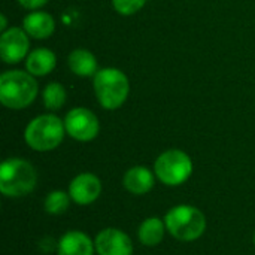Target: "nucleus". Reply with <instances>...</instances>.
I'll list each match as a JSON object with an SVG mask.
<instances>
[{
	"label": "nucleus",
	"mask_w": 255,
	"mask_h": 255,
	"mask_svg": "<svg viewBox=\"0 0 255 255\" xmlns=\"http://www.w3.org/2000/svg\"><path fill=\"white\" fill-rule=\"evenodd\" d=\"M37 96V82L31 73L9 70L0 76V102L9 109H24Z\"/></svg>",
	"instance_id": "1"
},
{
	"label": "nucleus",
	"mask_w": 255,
	"mask_h": 255,
	"mask_svg": "<svg viewBox=\"0 0 255 255\" xmlns=\"http://www.w3.org/2000/svg\"><path fill=\"white\" fill-rule=\"evenodd\" d=\"M164 223L167 232L181 242H193L202 238L206 230V217L191 205L173 206L166 214Z\"/></svg>",
	"instance_id": "2"
},
{
	"label": "nucleus",
	"mask_w": 255,
	"mask_h": 255,
	"mask_svg": "<svg viewBox=\"0 0 255 255\" xmlns=\"http://www.w3.org/2000/svg\"><path fill=\"white\" fill-rule=\"evenodd\" d=\"M36 170L22 158H7L0 166V191L6 197H22L36 187Z\"/></svg>",
	"instance_id": "3"
},
{
	"label": "nucleus",
	"mask_w": 255,
	"mask_h": 255,
	"mask_svg": "<svg viewBox=\"0 0 255 255\" xmlns=\"http://www.w3.org/2000/svg\"><path fill=\"white\" fill-rule=\"evenodd\" d=\"M64 133V123L58 117L46 114L30 121L25 128L24 139L31 149L45 152L55 149L63 142Z\"/></svg>",
	"instance_id": "4"
},
{
	"label": "nucleus",
	"mask_w": 255,
	"mask_h": 255,
	"mask_svg": "<svg viewBox=\"0 0 255 255\" xmlns=\"http://www.w3.org/2000/svg\"><path fill=\"white\" fill-rule=\"evenodd\" d=\"M94 91L99 103L105 109L115 111L126 102L130 91V84L121 70L108 67L94 75Z\"/></svg>",
	"instance_id": "5"
},
{
	"label": "nucleus",
	"mask_w": 255,
	"mask_h": 255,
	"mask_svg": "<svg viewBox=\"0 0 255 255\" xmlns=\"http://www.w3.org/2000/svg\"><path fill=\"white\" fill-rule=\"evenodd\" d=\"M155 176L169 187H176L188 181L193 173L191 158L179 149H169L158 155L154 164Z\"/></svg>",
	"instance_id": "6"
},
{
	"label": "nucleus",
	"mask_w": 255,
	"mask_h": 255,
	"mask_svg": "<svg viewBox=\"0 0 255 255\" xmlns=\"http://www.w3.org/2000/svg\"><path fill=\"white\" fill-rule=\"evenodd\" d=\"M64 127L66 133L79 142L93 140L100 128L97 117L85 108L72 109L64 118Z\"/></svg>",
	"instance_id": "7"
},
{
	"label": "nucleus",
	"mask_w": 255,
	"mask_h": 255,
	"mask_svg": "<svg viewBox=\"0 0 255 255\" xmlns=\"http://www.w3.org/2000/svg\"><path fill=\"white\" fill-rule=\"evenodd\" d=\"M28 51L27 31L19 27H12L4 30L0 37V57L4 63L21 61Z\"/></svg>",
	"instance_id": "8"
},
{
	"label": "nucleus",
	"mask_w": 255,
	"mask_h": 255,
	"mask_svg": "<svg viewBox=\"0 0 255 255\" xmlns=\"http://www.w3.org/2000/svg\"><path fill=\"white\" fill-rule=\"evenodd\" d=\"M96 251L99 255H131V239L118 229L102 230L94 241Z\"/></svg>",
	"instance_id": "9"
},
{
	"label": "nucleus",
	"mask_w": 255,
	"mask_h": 255,
	"mask_svg": "<svg viewBox=\"0 0 255 255\" xmlns=\"http://www.w3.org/2000/svg\"><path fill=\"white\" fill-rule=\"evenodd\" d=\"M100 193H102V182L93 173H79L72 179L69 185L70 199L81 206L91 205L93 202H96Z\"/></svg>",
	"instance_id": "10"
},
{
	"label": "nucleus",
	"mask_w": 255,
	"mask_h": 255,
	"mask_svg": "<svg viewBox=\"0 0 255 255\" xmlns=\"http://www.w3.org/2000/svg\"><path fill=\"white\" fill-rule=\"evenodd\" d=\"M94 242L84 232L78 230L64 233L57 244L58 255H94Z\"/></svg>",
	"instance_id": "11"
},
{
	"label": "nucleus",
	"mask_w": 255,
	"mask_h": 255,
	"mask_svg": "<svg viewBox=\"0 0 255 255\" xmlns=\"http://www.w3.org/2000/svg\"><path fill=\"white\" fill-rule=\"evenodd\" d=\"M124 187L128 193L134 196L146 194L154 187V173L143 166H134L128 169L124 175Z\"/></svg>",
	"instance_id": "12"
},
{
	"label": "nucleus",
	"mask_w": 255,
	"mask_h": 255,
	"mask_svg": "<svg viewBox=\"0 0 255 255\" xmlns=\"http://www.w3.org/2000/svg\"><path fill=\"white\" fill-rule=\"evenodd\" d=\"M24 30L34 39H46L54 33L55 24L46 12H31L24 18Z\"/></svg>",
	"instance_id": "13"
},
{
	"label": "nucleus",
	"mask_w": 255,
	"mask_h": 255,
	"mask_svg": "<svg viewBox=\"0 0 255 255\" xmlns=\"http://www.w3.org/2000/svg\"><path fill=\"white\" fill-rule=\"evenodd\" d=\"M166 223L157 217H151V218H146L140 227H139V232H137V236H139V241L140 244H143L145 247H157L163 242L164 239V233H166Z\"/></svg>",
	"instance_id": "14"
},
{
	"label": "nucleus",
	"mask_w": 255,
	"mask_h": 255,
	"mask_svg": "<svg viewBox=\"0 0 255 255\" xmlns=\"http://www.w3.org/2000/svg\"><path fill=\"white\" fill-rule=\"evenodd\" d=\"M69 67L70 70L78 75V76H93L96 75L97 70V60L96 57L87 51V49H75L70 52L69 58H67Z\"/></svg>",
	"instance_id": "15"
},
{
	"label": "nucleus",
	"mask_w": 255,
	"mask_h": 255,
	"mask_svg": "<svg viewBox=\"0 0 255 255\" xmlns=\"http://www.w3.org/2000/svg\"><path fill=\"white\" fill-rule=\"evenodd\" d=\"M55 67V55L46 48L34 49L27 58V70L34 76H45Z\"/></svg>",
	"instance_id": "16"
},
{
	"label": "nucleus",
	"mask_w": 255,
	"mask_h": 255,
	"mask_svg": "<svg viewBox=\"0 0 255 255\" xmlns=\"http://www.w3.org/2000/svg\"><path fill=\"white\" fill-rule=\"evenodd\" d=\"M43 105L49 111H58L66 102V90L58 82H51L43 90Z\"/></svg>",
	"instance_id": "17"
},
{
	"label": "nucleus",
	"mask_w": 255,
	"mask_h": 255,
	"mask_svg": "<svg viewBox=\"0 0 255 255\" xmlns=\"http://www.w3.org/2000/svg\"><path fill=\"white\" fill-rule=\"evenodd\" d=\"M70 194L64 191H52L46 196L43 202V208L51 215H60L64 214L70 205Z\"/></svg>",
	"instance_id": "18"
},
{
	"label": "nucleus",
	"mask_w": 255,
	"mask_h": 255,
	"mask_svg": "<svg viewBox=\"0 0 255 255\" xmlns=\"http://www.w3.org/2000/svg\"><path fill=\"white\" fill-rule=\"evenodd\" d=\"M114 7L121 15H133L143 7L146 0H112Z\"/></svg>",
	"instance_id": "19"
},
{
	"label": "nucleus",
	"mask_w": 255,
	"mask_h": 255,
	"mask_svg": "<svg viewBox=\"0 0 255 255\" xmlns=\"http://www.w3.org/2000/svg\"><path fill=\"white\" fill-rule=\"evenodd\" d=\"M21 6H24L25 9H36L43 6L48 0H18Z\"/></svg>",
	"instance_id": "20"
},
{
	"label": "nucleus",
	"mask_w": 255,
	"mask_h": 255,
	"mask_svg": "<svg viewBox=\"0 0 255 255\" xmlns=\"http://www.w3.org/2000/svg\"><path fill=\"white\" fill-rule=\"evenodd\" d=\"M6 24H7V21H6V16H4V13H1V15H0V30H1V31H4V28H6Z\"/></svg>",
	"instance_id": "21"
},
{
	"label": "nucleus",
	"mask_w": 255,
	"mask_h": 255,
	"mask_svg": "<svg viewBox=\"0 0 255 255\" xmlns=\"http://www.w3.org/2000/svg\"><path fill=\"white\" fill-rule=\"evenodd\" d=\"M254 244H255V233H254Z\"/></svg>",
	"instance_id": "22"
}]
</instances>
